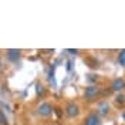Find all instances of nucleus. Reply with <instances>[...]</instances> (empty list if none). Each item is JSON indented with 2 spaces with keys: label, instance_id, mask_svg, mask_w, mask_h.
Returning a JSON list of instances; mask_svg holds the SVG:
<instances>
[{
  "label": "nucleus",
  "instance_id": "obj_7",
  "mask_svg": "<svg viewBox=\"0 0 125 125\" xmlns=\"http://www.w3.org/2000/svg\"><path fill=\"white\" fill-rule=\"evenodd\" d=\"M118 61H119L121 65H124L125 67V50H122V51L119 53V55H118Z\"/></svg>",
  "mask_w": 125,
  "mask_h": 125
},
{
  "label": "nucleus",
  "instance_id": "obj_1",
  "mask_svg": "<svg viewBox=\"0 0 125 125\" xmlns=\"http://www.w3.org/2000/svg\"><path fill=\"white\" fill-rule=\"evenodd\" d=\"M39 114L40 115H44V117H47V115H50L51 112H53V108H51V105L48 104V102H43V104H40L39 107Z\"/></svg>",
  "mask_w": 125,
  "mask_h": 125
},
{
  "label": "nucleus",
  "instance_id": "obj_10",
  "mask_svg": "<svg viewBox=\"0 0 125 125\" xmlns=\"http://www.w3.org/2000/svg\"><path fill=\"white\" fill-rule=\"evenodd\" d=\"M124 119H125V114H124Z\"/></svg>",
  "mask_w": 125,
  "mask_h": 125
},
{
  "label": "nucleus",
  "instance_id": "obj_5",
  "mask_svg": "<svg viewBox=\"0 0 125 125\" xmlns=\"http://www.w3.org/2000/svg\"><path fill=\"white\" fill-rule=\"evenodd\" d=\"M65 111H67V114H68L70 117H75V115H78V112H80V109H78V107L75 104H70Z\"/></svg>",
  "mask_w": 125,
  "mask_h": 125
},
{
  "label": "nucleus",
  "instance_id": "obj_2",
  "mask_svg": "<svg viewBox=\"0 0 125 125\" xmlns=\"http://www.w3.org/2000/svg\"><path fill=\"white\" fill-rule=\"evenodd\" d=\"M98 87L95 85H91V87H87L85 88V98H88V100H93V98H95L97 97V94H98Z\"/></svg>",
  "mask_w": 125,
  "mask_h": 125
},
{
  "label": "nucleus",
  "instance_id": "obj_9",
  "mask_svg": "<svg viewBox=\"0 0 125 125\" xmlns=\"http://www.w3.org/2000/svg\"><path fill=\"white\" fill-rule=\"evenodd\" d=\"M0 124H6V117L0 112Z\"/></svg>",
  "mask_w": 125,
  "mask_h": 125
},
{
  "label": "nucleus",
  "instance_id": "obj_8",
  "mask_svg": "<svg viewBox=\"0 0 125 125\" xmlns=\"http://www.w3.org/2000/svg\"><path fill=\"white\" fill-rule=\"evenodd\" d=\"M37 93H39V94L44 93V88H43V85H41V84H37Z\"/></svg>",
  "mask_w": 125,
  "mask_h": 125
},
{
  "label": "nucleus",
  "instance_id": "obj_3",
  "mask_svg": "<svg viewBox=\"0 0 125 125\" xmlns=\"http://www.w3.org/2000/svg\"><path fill=\"white\" fill-rule=\"evenodd\" d=\"M124 87H125V81L122 78L114 80V83H112V90L114 91H121V90H124Z\"/></svg>",
  "mask_w": 125,
  "mask_h": 125
},
{
  "label": "nucleus",
  "instance_id": "obj_6",
  "mask_svg": "<svg viewBox=\"0 0 125 125\" xmlns=\"http://www.w3.org/2000/svg\"><path fill=\"white\" fill-rule=\"evenodd\" d=\"M7 55H9V58H10L11 61H16V60L20 57V51H19V50H9Z\"/></svg>",
  "mask_w": 125,
  "mask_h": 125
},
{
  "label": "nucleus",
  "instance_id": "obj_4",
  "mask_svg": "<svg viewBox=\"0 0 125 125\" xmlns=\"http://www.w3.org/2000/svg\"><path fill=\"white\" fill-rule=\"evenodd\" d=\"M98 122H100V118L97 114H91L85 119V125H98Z\"/></svg>",
  "mask_w": 125,
  "mask_h": 125
}]
</instances>
